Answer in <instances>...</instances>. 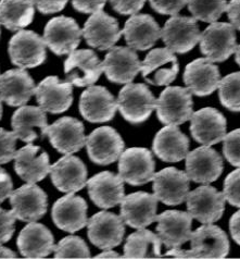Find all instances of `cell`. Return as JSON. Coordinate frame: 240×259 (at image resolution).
I'll return each mask as SVG.
<instances>
[{"mask_svg":"<svg viewBox=\"0 0 240 259\" xmlns=\"http://www.w3.org/2000/svg\"><path fill=\"white\" fill-rule=\"evenodd\" d=\"M156 100L147 85L128 83L120 91L116 104L123 118L129 123L139 124L156 109Z\"/></svg>","mask_w":240,"mask_h":259,"instance_id":"1","label":"cell"},{"mask_svg":"<svg viewBox=\"0 0 240 259\" xmlns=\"http://www.w3.org/2000/svg\"><path fill=\"white\" fill-rule=\"evenodd\" d=\"M193 97L188 89L169 86L156 100L158 119L165 125H179L193 116Z\"/></svg>","mask_w":240,"mask_h":259,"instance_id":"2","label":"cell"},{"mask_svg":"<svg viewBox=\"0 0 240 259\" xmlns=\"http://www.w3.org/2000/svg\"><path fill=\"white\" fill-rule=\"evenodd\" d=\"M11 62L21 69H33L46 60L45 40L37 33L22 30L13 35L9 41Z\"/></svg>","mask_w":240,"mask_h":259,"instance_id":"3","label":"cell"},{"mask_svg":"<svg viewBox=\"0 0 240 259\" xmlns=\"http://www.w3.org/2000/svg\"><path fill=\"white\" fill-rule=\"evenodd\" d=\"M200 50L212 62H224L235 53V27L229 23L213 22L200 36Z\"/></svg>","mask_w":240,"mask_h":259,"instance_id":"4","label":"cell"},{"mask_svg":"<svg viewBox=\"0 0 240 259\" xmlns=\"http://www.w3.org/2000/svg\"><path fill=\"white\" fill-rule=\"evenodd\" d=\"M156 162L147 148L132 147L123 152L119 158V176L124 182L143 185L154 180Z\"/></svg>","mask_w":240,"mask_h":259,"instance_id":"5","label":"cell"},{"mask_svg":"<svg viewBox=\"0 0 240 259\" xmlns=\"http://www.w3.org/2000/svg\"><path fill=\"white\" fill-rule=\"evenodd\" d=\"M201 32L193 17L172 16L161 30V38L167 49L176 54H186L200 41Z\"/></svg>","mask_w":240,"mask_h":259,"instance_id":"6","label":"cell"},{"mask_svg":"<svg viewBox=\"0 0 240 259\" xmlns=\"http://www.w3.org/2000/svg\"><path fill=\"white\" fill-rule=\"evenodd\" d=\"M65 82L77 88H86L98 81L104 72L103 62L90 49L73 50L64 62Z\"/></svg>","mask_w":240,"mask_h":259,"instance_id":"7","label":"cell"},{"mask_svg":"<svg viewBox=\"0 0 240 259\" xmlns=\"http://www.w3.org/2000/svg\"><path fill=\"white\" fill-rule=\"evenodd\" d=\"M46 136L53 147L64 155L77 153L86 144L83 123L72 117H63L48 125L40 138L43 139Z\"/></svg>","mask_w":240,"mask_h":259,"instance_id":"8","label":"cell"},{"mask_svg":"<svg viewBox=\"0 0 240 259\" xmlns=\"http://www.w3.org/2000/svg\"><path fill=\"white\" fill-rule=\"evenodd\" d=\"M185 200L188 213L205 225L220 220L225 209L223 193L210 185L199 186L195 191L188 193Z\"/></svg>","mask_w":240,"mask_h":259,"instance_id":"9","label":"cell"},{"mask_svg":"<svg viewBox=\"0 0 240 259\" xmlns=\"http://www.w3.org/2000/svg\"><path fill=\"white\" fill-rule=\"evenodd\" d=\"M82 35V30L74 19L61 16L52 19L46 24L42 38L54 54L63 56L77 48Z\"/></svg>","mask_w":240,"mask_h":259,"instance_id":"10","label":"cell"},{"mask_svg":"<svg viewBox=\"0 0 240 259\" xmlns=\"http://www.w3.org/2000/svg\"><path fill=\"white\" fill-rule=\"evenodd\" d=\"M88 239L100 249H111L119 246L125 233L122 217L109 211H100L87 222Z\"/></svg>","mask_w":240,"mask_h":259,"instance_id":"11","label":"cell"},{"mask_svg":"<svg viewBox=\"0 0 240 259\" xmlns=\"http://www.w3.org/2000/svg\"><path fill=\"white\" fill-rule=\"evenodd\" d=\"M87 153L90 160L100 165L116 161L124 150V141L111 126H101L86 138Z\"/></svg>","mask_w":240,"mask_h":259,"instance_id":"12","label":"cell"},{"mask_svg":"<svg viewBox=\"0 0 240 259\" xmlns=\"http://www.w3.org/2000/svg\"><path fill=\"white\" fill-rule=\"evenodd\" d=\"M12 213L21 221L35 222L43 217L48 208L47 194L35 183H28L12 192Z\"/></svg>","mask_w":240,"mask_h":259,"instance_id":"13","label":"cell"},{"mask_svg":"<svg viewBox=\"0 0 240 259\" xmlns=\"http://www.w3.org/2000/svg\"><path fill=\"white\" fill-rule=\"evenodd\" d=\"M141 75L149 84L155 86L170 85L175 80L179 66L176 56L167 48H156L141 62Z\"/></svg>","mask_w":240,"mask_h":259,"instance_id":"14","label":"cell"},{"mask_svg":"<svg viewBox=\"0 0 240 259\" xmlns=\"http://www.w3.org/2000/svg\"><path fill=\"white\" fill-rule=\"evenodd\" d=\"M223 167L221 155L210 146L196 148L186 156V174L196 183L209 184L216 181L222 175Z\"/></svg>","mask_w":240,"mask_h":259,"instance_id":"15","label":"cell"},{"mask_svg":"<svg viewBox=\"0 0 240 259\" xmlns=\"http://www.w3.org/2000/svg\"><path fill=\"white\" fill-rule=\"evenodd\" d=\"M116 109L115 98L104 86L90 85L79 99V112L91 123H104L112 120Z\"/></svg>","mask_w":240,"mask_h":259,"instance_id":"16","label":"cell"},{"mask_svg":"<svg viewBox=\"0 0 240 259\" xmlns=\"http://www.w3.org/2000/svg\"><path fill=\"white\" fill-rule=\"evenodd\" d=\"M82 33L87 44L101 52L112 48L122 35L118 21L103 10L91 14Z\"/></svg>","mask_w":240,"mask_h":259,"instance_id":"17","label":"cell"},{"mask_svg":"<svg viewBox=\"0 0 240 259\" xmlns=\"http://www.w3.org/2000/svg\"><path fill=\"white\" fill-rule=\"evenodd\" d=\"M141 62L135 50L130 47H112L106 55L103 69L109 81L128 84L140 71Z\"/></svg>","mask_w":240,"mask_h":259,"instance_id":"18","label":"cell"},{"mask_svg":"<svg viewBox=\"0 0 240 259\" xmlns=\"http://www.w3.org/2000/svg\"><path fill=\"white\" fill-rule=\"evenodd\" d=\"M68 82H60L58 76H47L36 86L34 94L45 112L59 114L67 111L73 103V89Z\"/></svg>","mask_w":240,"mask_h":259,"instance_id":"19","label":"cell"},{"mask_svg":"<svg viewBox=\"0 0 240 259\" xmlns=\"http://www.w3.org/2000/svg\"><path fill=\"white\" fill-rule=\"evenodd\" d=\"M193 217L188 212L166 210L156 217L157 232L167 249L177 248L190 240Z\"/></svg>","mask_w":240,"mask_h":259,"instance_id":"20","label":"cell"},{"mask_svg":"<svg viewBox=\"0 0 240 259\" xmlns=\"http://www.w3.org/2000/svg\"><path fill=\"white\" fill-rule=\"evenodd\" d=\"M158 199L145 192L129 194L121 201V217L127 226L134 229H145L156 221Z\"/></svg>","mask_w":240,"mask_h":259,"instance_id":"21","label":"cell"},{"mask_svg":"<svg viewBox=\"0 0 240 259\" xmlns=\"http://www.w3.org/2000/svg\"><path fill=\"white\" fill-rule=\"evenodd\" d=\"M189 180L186 172L174 167L159 171L154 177L155 196L165 205H179L189 193Z\"/></svg>","mask_w":240,"mask_h":259,"instance_id":"22","label":"cell"},{"mask_svg":"<svg viewBox=\"0 0 240 259\" xmlns=\"http://www.w3.org/2000/svg\"><path fill=\"white\" fill-rule=\"evenodd\" d=\"M190 120L193 138L202 145H214L226 135V119L215 108L207 107L196 111Z\"/></svg>","mask_w":240,"mask_h":259,"instance_id":"23","label":"cell"},{"mask_svg":"<svg viewBox=\"0 0 240 259\" xmlns=\"http://www.w3.org/2000/svg\"><path fill=\"white\" fill-rule=\"evenodd\" d=\"M50 177L56 188L62 193L81 191L87 183V168L79 158L67 155L50 167Z\"/></svg>","mask_w":240,"mask_h":259,"instance_id":"24","label":"cell"},{"mask_svg":"<svg viewBox=\"0 0 240 259\" xmlns=\"http://www.w3.org/2000/svg\"><path fill=\"white\" fill-rule=\"evenodd\" d=\"M194 258H225L229 253L228 237L221 228L206 225L191 232Z\"/></svg>","mask_w":240,"mask_h":259,"instance_id":"25","label":"cell"},{"mask_svg":"<svg viewBox=\"0 0 240 259\" xmlns=\"http://www.w3.org/2000/svg\"><path fill=\"white\" fill-rule=\"evenodd\" d=\"M52 215L55 225L60 230L74 233L85 228L88 222L87 203L81 196L68 194L54 204Z\"/></svg>","mask_w":240,"mask_h":259,"instance_id":"26","label":"cell"},{"mask_svg":"<svg viewBox=\"0 0 240 259\" xmlns=\"http://www.w3.org/2000/svg\"><path fill=\"white\" fill-rule=\"evenodd\" d=\"M221 75L219 68L208 58H199L187 64L184 82L191 94L206 97L219 88Z\"/></svg>","mask_w":240,"mask_h":259,"instance_id":"27","label":"cell"},{"mask_svg":"<svg viewBox=\"0 0 240 259\" xmlns=\"http://www.w3.org/2000/svg\"><path fill=\"white\" fill-rule=\"evenodd\" d=\"M86 184L90 199L103 209L115 207L124 198V181L112 172H100L89 179Z\"/></svg>","mask_w":240,"mask_h":259,"instance_id":"28","label":"cell"},{"mask_svg":"<svg viewBox=\"0 0 240 259\" xmlns=\"http://www.w3.org/2000/svg\"><path fill=\"white\" fill-rule=\"evenodd\" d=\"M14 170L27 183H37L45 179L50 172L49 156L41 152L39 146L28 145L22 147L14 155Z\"/></svg>","mask_w":240,"mask_h":259,"instance_id":"29","label":"cell"},{"mask_svg":"<svg viewBox=\"0 0 240 259\" xmlns=\"http://www.w3.org/2000/svg\"><path fill=\"white\" fill-rule=\"evenodd\" d=\"M32 76L24 69H12L0 75V98L10 107L24 106L35 92Z\"/></svg>","mask_w":240,"mask_h":259,"instance_id":"30","label":"cell"},{"mask_svg":"<svg viewBox=\"0 0 240 259\" xmlns=\"http://www.w3.org/2000/svg\"><path fill=\"white\" fill-rule=\"evenodd\" d=\"M122 34L128 47L134 50H147L156 45L161 37V30L149 14H133L123 28Z\"/></svg>","mask_w":240,"mask_h":259,"instance_id":"31","label":"cell"},{"mask_svg":"<svg viewBox=\"0 0 240 259\" xmlns=\"http://www.w3.org/2000/svg\"><path fill=\"white\" fill-rule=\"evenodd\" d=\"M18 248L25 258H43L55 250V239L50 230L40 224L30 222L20 232Z\"/></svg>","mask_w":240,"mask_h":259,"instance_id":"32","label":"cell"},{"mask_svg":"<svg viewBox=\"0 0 240 259\" xmlns=\"http://www.w3.org/2000/svg\"><path fill=\"white\" fill-rule=\"evenodd\" d=\"M152 149L165 162H178L189 152V140L177 125H166L157 133Z\"/></svg>","mask_w":240,"mask_h":259,"instance_id":"33","label":"cell"},{"mask_svg":"<svg viewBox=\"0 0 240 259\" xmlns=\"http://www.w3.org/2000/svg\"><path fill=\"white\" fill-rule=\"evenodd\" d=\"M11 123L17 139L25 143H32L38 138L36 128H40L42 133L48 126L46 112L35 106H21L13 113Z\"/></svg>","mask_w":240,"mask_h":259,"instance_id":"34","label":"cell"},{"mask_svg":"<svg viewBox=\"0 0 240 259\" xmlns=\"http://www.w3.org/2000/svg\"><path fill=\"white\" fill-rule=\"evenodd\" d=\"M32 0H0V24L11 32L20 31L33 22Z\"/></svg>","mask_w":240,"mask_h":259,"instance_id":"35","label":"cell"},{"mask_svg":"<svg viewBox=\"0 0 240 259\" xmlns=\"http://www.w3.org/2000/svg\"><path fill=\"white\" fill-rule=\"evenodd\" d=\"M161 256V241L149 230L139 229L127 237L124 258H159Z\"/></svg>","mask_w":240,"mask_h":259,"instance_id":"36","label":"cell"},{"mask_svg":"<svg viewBox=\"0 0 240 259\" xmlns=\"http://www.w3.org/2000/svg\"><path fill=\"white\" fill-rule=\"evenodd\" d=\"M227 0H188V9L196 20L213 23L226 10Z\"/></svg>","mask_w":240,"mask_h":259,"instance_id":"37","label":"cell"},{"mask_svg":"<svg viewBox=\"0 0 240 259\" xmlns=\"http://www.w3.org/2000/svg\"><path fill=\"white\" fill-rule=\"evenodd\" d=\"M217 89L221 104L232 112H240V72L223 77Z\"/></svg>","mask_w":240,"mask_h":259,"instance_id":"38","label":"cell"},{"mask_svg":"<svg viewBox=\"0 0 240 259\" xmlns=\"http://www.w3.org/2000/svg\"><path fill=\"white\" fill-rule=\"evenodd\" d=\"M56 258H89L90 250L83 239L70 235L64 237L55 246Z\"/></svg>","mask_w":240,"mask_h":259,"instance_id":"39","label":"cell"},{"mask_svg":"<svg viewBox=\"0 0 240 259\" xmlns=\"http://www.w3.org/2000/svg\"><path fill=\"white\" fill-rule=\"evenodd\" d=\"M223 141L224 157L231 165L240 168V128L225 135Z\"/></svg>","mask_w":240,"mask_h":259,"instance_id":"40","label":"cell"},{"mask_svg":"<svg viewBox=\"0 0 240 259\" xmlns=\"http://www.w3.org/2000/svg\"><path fill=\"white\" fill-rule=\"evenodd\" d=\"M223 195L231 206L240 208V168L230 172L225 179Z\"/></svg>","mask_w":240,"mask_h":259,"instance_id":"41","label":"cell"},{"mask_svg":"<svg viewBox=\"0 0 240 259\" xmlns=\"http://www.w3.org/2000/svg\"><path fill=\"white\" fill-rule=\"evenodd\" d=\"M17 136L13 132L0 127V164L11 161L16 155Z\"/></svg>","mask_w":240,"mask_h":259,"instance_id":"42","label":"cell"},{"mask_svg":"<svg viewBox=\"0 0 240 259\" xmlns=\"http://www.w3.org/2000/svg\"><path fill=\"white\" fill-rule=\"evenodd\" d=\"M187 3L188 0H149L152 9L165 16H176Z\"/></svg>","mask_w":240,"mask_h":259,"instance_id":"43","label":"cell"},{"mask_svg":"<svg viewBox=\"0 0 240 259\" xmlns=\"http://www.w3.org/2000/svg\"><path fill=\"white\" fill-rule=\"evenodd\" d=\"M16 217L12 211H8L0 207V244L7 243L11 240L16 231Z\"/></svg>","mask_w":240,"mask_h":259,"instance_id":"44","label":"cell"},{"mask_svg":"<svg viewBox=\"0 0 240 259\" xmlns=\"http://www.w3.org/2000/svg\"><path fill=\"white\" fill-rule=\"evenodd\" d=\"M112 8L120 14H136L142 9L147 0H109Z\"/></svg>","mask_w":240,"mask_h":259,"instance_id":"45","label":"cell"},{"mask_svg":"<svg viewBox=\"0 0 240 259\" xmlns=\"http://www.w3.org/2000/svg\"><path fill=\"white\" fill-rule=\"evenodd\" d=\"M32 2L40 13L52 14L62 11L69 0H32Z\"/></svg>","mask_w":240,"mask_h":259,"instance_id":"46","label":"cell"},{"mask_svg":"<svg viewBox=\"0 0 240 259\" xmlns=\"http://www.w3.org/2000/svg\"><path fill=\"white\" fill-rule=\"evenodd\" d=\"M107 0H72L73 8L82 13H94L103 10Z\"/></svg>","mask_w":240,"mask_h":259,"instance_id":"47","label":"cell"},{"mask_svg":"<svg viewBox=\"0 0 240 259\" xmlns=\"http://www.w3.org/2000/svg\"><path fill=\"white\" fill-rule=\"evenodd\" d=\"M13 192V182L10 175L0 167V204L11 196Z\"/></svg>","mask_w":240,"mask_h":259,"instance_id":"48","label":"cell"},{"mask_svg":"<svg viewBox=\"0 0 240 259\" xmlns=\"http://www.w3.org/2000/svg\"><path fill=\"white\" fill-rule=\"evenodd\" d=\"M230 24L240 31V0H230L226 10Z\"/></svg>","mask_w":240,"mask_h":259,"instance_id":"49","label":"cell"},{"mask_svg":"<svg viewBox=\"0 0 240 259\" xmlns=\"http://www.w3.org/2000/svg\"><path fill=\"white\" fill-rule=\"evenodd\" d=\"M229 230L232 239L240 245V210L231 215L229 220Z\"/></svg>","mask_w":240,"mask_h":259,"instance_id":"50","label":"cell"},{"mask_svg":"<svg viewBox=\"0 0 240 259\" xmlns=\"http://www.w3.org/2000/svg\"><path fill=\"white\" fill-rule=\"evenodd\" d=\"M0 258H17V254L13 250L0 245Z\"/></svg>","mask_w":240,"mask_h":259,"instance_id":"51","label":"cell"},{"mask_svg":"<svg viewBox=\"0 0 240 259\" xmlns=\"http://www.w3.org/2000/svg\"><path fill=\"white\" fill-rule=\"evenodd\" d=\"M96 258H121V256L119 255V253H116V251L107 249V251H104V253H101L100 255H97Z\"/></svg>","mask_w":240,"mask_h":259,"instance_id":"52","label":"cell"},{"mask_svg":"<svg viewBox=\"0 0 240 259\" xmlns=\"http://www.w3.org/2000/svg\"><path fill=\"white\" fill-rule=\"evenodd\" d=\"M235 59H236V62L238 63V66L240 67V45L236 47V50H235Z\"/></svg>","mask_w":240,"mask_h":259,"instance_id":"53","label":"cell"},{"mask_svg":"<svg viewBox=\"0 0 240 259\" xmlns=\"http://www.w3.org/2000/svg\"><path fill=\"white\" fill-rule=\"evenodd\" d=\"M3 100H2V98H0V119H2V117H3Z\"/></svg>","mask_w":240,"mask_h":259,"instance_id":"54","label":"cell"},{"mask_svg":"<svg viewBox=\"0 0 240 259\" xmlns=\"http://www.w3.org/2000/svg\"><path fill=\"white\" fill-rule=\"evenodd\" d=\"M0 34H2V30H0Z\"/></svg>","mask_w":240,"mask_h":259,"instance_id":"55","label":"cell"}]
</instances>
